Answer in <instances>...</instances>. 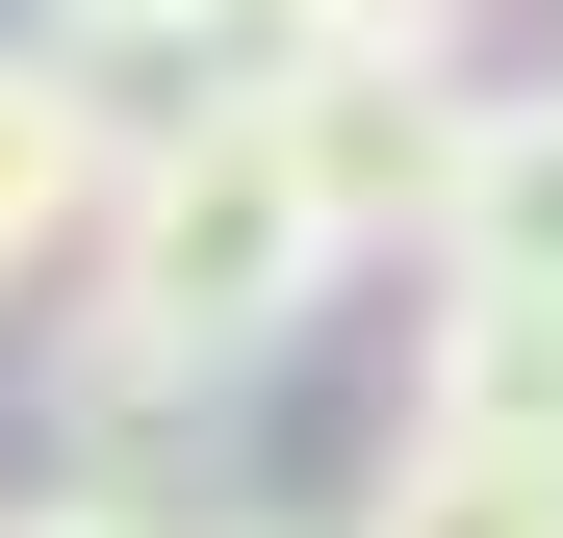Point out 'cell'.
Instances as JSON below:
<instances>
[{"instance_id":"8992f818","label":"cell","mask_w":563,"mask_h":538,"mask_svg":"<svg viewBox=\"0 0 563 538\" xmlns=\"http://www.w3.org/2000/svg\"><path fill=\"white\" fill-rule=\"evenodd\" d=\"M52 26H77V52H154V77H206V52H256V26H282V0H52Z\"/></svg>"},{"instance_id":"6da1fadb","label":"cell","mask_w":563,"mask_h":538,"mask_svg":"<svg viewBox=\"0 0 563 538\" xmlns=\"http://www.w3.org/2000/svg\"><path fill=\"white\" fill-rule=\"evenodd\" d=\"M333 283H358V231H333L308 129H282V77L206 52V103H129L103 206H77V333H52V385H77V410H206V385H256Z\"/></svg>"},{"instance_id":"7a4b0ae2","label":"cell","mask_w":563,"mask_h":538,"mask_svg":"<svg viewBox=\"0 0 563 538\" xmlns=\"http://www.w3.org/2000/svg\"><path fill=\"white\" fill-rule=\"evenodd\" d=\"M256 77H282V129H308L333 231H358V256H435V206H461V129H487V77H461V52H358V26H256Z\"/></svg>"},{"instance_id":"ba28073f","label":"cell","mask_w":563,"mask_h":538,"mask_svg":"<svg viewBox=\"0 0 563 538\" xmlns=\"http://www.w3.org/2000/svg\"><path fill=\"white\" fill-rule=\"evenodd\" d=\"M0 538H179V513H154V487H26Z\"/></svg>"},{"instance_id":"52a82bcc","label":"cell","mask_w":563,"mask_h":538,"mask_svg":"<svg viewBox=\"0 0 563 538\" xmlns=\"http://www.w3.org/2000/svg\"><path fill=\"white\" fill-rule=\"evenodd\" d=\"M282 26H358V52H461L487 0H282Z\"/></svg>"},{"instance_id":"277c9868","label":"cell","mask_w":563,"mask_h":538,"mask_svg":"<svg viewBox=\"0 0 563 538\" xmlns=\"http://www.w3.org/2000/svg\"><path fill=\"white\" fill-rule=\"evenodd\" d=\"M103 154H129L103 52H77V26H26V52H0V283H52V256H77V206H103Z\"/></svg>"},{"instance_id":"3957f363","label":"cell","mask_w":563,"mask_h":538,"mask_svg":"<svg viewBox=\"0 0 563 538\" xmlns=\"http://www.w3.org/2000/svg\"><path fill=\"white\" fill-rule=\"evenodd\" d=\"M410 410L563 462V256H410Z\"/></svg>"},{"instance_id":"5b68a950","label":"cell","mask_w":563,"mask_h":538,"mask_svg":"<svg viewBox=\"0 0 563 538\" xmlns=\"http://www.w3.org/2000/svg\"><path fill=\"white\" fill-rule=\"evenodd\" d=\"M333 538H563V462H538V436H461V410H410V436H385V487H358Z\"/></svg>"},{"instance_id":"9c48e42d","label":"cell","mask_w":563,"mask_h":538,"mask_svg":"<svg viewBox=\"0 0 563 538\" xmlns=\"http://www.w3.org/2000/svg\"><path fill=\"white\" fill-rule=\"evenodd\" d=\"M206 538H282V513H206Z\"/></svg>"}]
</instances>
